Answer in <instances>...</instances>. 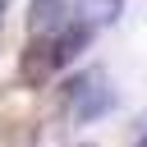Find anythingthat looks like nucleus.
Returning <instances> with one entry per match:
<instances>
[{
    "label": "nucleus",
    "instance_id": "7ed1b4c3",
    "mask_svg": "<svg viewBox=\"0 0 147 147\" xmlns=\"http://www.w3.org/2000/svg\"><path fill=\"white\" fill-rule=\"evenodd\" d=\"M119 14H124V0H78V5H74V18L87 23L92 32H96V28H110Z\"/></svg>",
    "mask_w": 147,
    "mask_h": 147
},
{
    "label": "nucleus",
    "instance_id": "20e7f679",
    "mask_svg": "<svg viewBox=\"0 0 147 147\" xmlns=\"http://www.w3.org/2000/svg\"><path fill=\"white\" fill-rule=\"evenodd\" d=\"M0 14H5V0H0Z\"/></svg>",
    "mask_w": 147,
    "mask_h": 147
},
{
    "label": "nucleus",
    "instance_id": "f257e3e1",
    "mask_svg": "<svg viewBox=\"0 0 147 147\" xmlns=\"http://www.w3.org/2000/svg\"><path fill=\"white\" fill-rule=\"evenodd\" d=\"M64 96H69V119H74V124H92V119H101V115L115 106V87H110V78H106L101 69L78 74Z\"/></svg>",
    "mask_w": 147,
    "mask_h": 147
},
{
    "label": "nucleus",
    "instance_id": "f03ea898",
    "mask_svg": "<svg viewBox=\"0 0 147 147\" xmlns=\"http://www.w3.org/2000/svg\"><path fill=\"white\" fill-rule=\"evenodd\" d=\"M55 69H60V60H55V51H51V37L37 32V37L28 41V51L18 55V78H23V87H41V83H51Z\"/></svg>",
    "mask_w": 147,
    "mask_h": 147
},
{
    "label": "nucleus",
    "instance_id": "39448f33",
    "mask_svg": "<svg viewBox=\"0 0 147 147\" xmlns=\"http://www.w3.org/2000/svg\"><path fill=\"white\" fill-rule=\"evenodd\" d=\"M87 147H92V142H87Z\"/></svg>",
    "mask_w": 147,
    "mask_h": 147
}]
</instances>
